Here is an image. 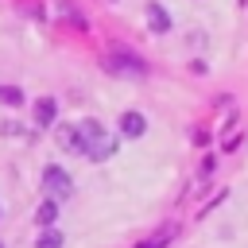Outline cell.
<instances>
[{"mask_svg":"<svg viewBox=\"0 0 248 248\" xmlns=\"http://www.w3.org/2000/svg\"><path fill=\"white\" fill-rule=\"evenodd\" d=\"M43 190H46L54 202H62V198H70L74 182H70V174H66L62 167H46V170H43Z\"/></svg>","mask_w":248,"mask_h":248,"instance_id":"obj_2","label":"cell"},{"mask_svg":"<svg viewBox=\"0 0 248 248\" xmlns=\"http://www.w3.org/2000/svg\"><path fill=\"white\" fill-rule=\"evenodd\" d=\"M147 27L151 31H170V16L163 4H147Z\"/></svg>","mask_w":248,"mask_h":248,"instance_id":"obj_5","label":"cell"},{"mask_svg":"<svg viewBox=\"0 0 248 248\" xmlns=\"http://www.w3.org/2000/svg\"><path fill=\"white\" fill-rule=\"evenodd\" d=\"M35 248H62V232L46 225V229L39 232V240H35Z\"/></svg>","mask_w":248,"mask_h":248,"instance_id":"obj_8","label":"cell"},{"mask_svg":"<svg viewBox=\"0 0 248 248\" xmlns=\"http://www.w3.org/2000/svg\"><path fill=\"white\" fill-rule=\"evenodd\" d=\"M54 116H58L54 97H39V101H35V120H39V124H54Z\"/></svg>","mask_w":248,"mask_h":248,"instance_id":"obj_6","label":"cell"},{"mask_svg":"<svg viewBox=\"0 0 248 248\" xmlns=\"http://www.w3.org/2000/svg\"><path fill=\"white\" fill-rule=\"evenodd\" d=\"M143 128H147L143 112H124V116H120V136L136 140V136H143Z\"/></svg>","mask_w":248,"mask_h":248,"instance_id":"obj_4","label":"cell"},{"mask_svg":"<svg viewBox=\"0 0 248 248\" xmlns=\"http://www.w3.org/2000/svg\"><path fill=\"white\" fill-rule=\"evenodd\" d=\"M0 101H4V105H23V93H19L16 85H4V89H0Z\"/></svg>","mask_w":248,"mask_h":248,"instance_id":"obj_10","label":"cell"},{"mask_svg":"<svg viewBox=\"0 0 248 248\" xmlns=\"http://www.w3.org/2000/svg\"><path fill=\"white\" fill-rule=\"evenodd\" d=\"M78 128V140H81V155L85 159H108L112 151H116V140L105 132V124L101 120H81V124H74Z\"/></svg>","mask_w":248,"mask_h":248,"instance_id":"obj_1","label":"cell"},{"mask_svg":"<svg viewBox=\"0 0 248 248\" xmlns=\"http://www.w3.org/2000/svg\"><path fill=\"white\" fill-rule=\"evenodd\" d=\"M58 205H62V202H54V198H46V202H43V205L35 209V221H39L43 229H46V225H54V217H58Z\"/></svg>","mask_w":248,"mask_h":248,"instance_id":"obj_7","label":"cell"},{"mask_svg":"<svg viewBox=\"0 0 248 248\" xmlns=\"http://www.w3.org/2000/svg\"><path fill=\"white\" fill-rule=\"evenodd\" d=\"M54 140H58V147H62V151H70V155H81V140H78V128H74V124H58Z\"/></svg>","mask_w":248,"mask_h":248,"instance_id":"obj_3","label":"cell"},{"mask_svg":"<svg viewBox=\"0 0 248 248\" xmlns=\"http://www.w3.org/2000/svg\"><path fill=\"white\" fill-rule=\"evenodd\" d=\"M108 66H112V70H132V74H143V66H140V62H136V58H132V54H124V58H120V54H116V58H112V62H108Z\"/></svg>","mask_w":248,"mask_h":248,"instance_id":"obj_9","label":"cell"},{"mask_svg":"<svg viewBox=\"0 0 248 248\" xmlns=\"http://www.w3.org/2000/svg\"><path fill=\"white\" fill-rule=\"evenodd\" d=\"M0 248H4V244H0Z\"/></svg>","mask_w":248,"mask_h":248,"instance_id":"obj_11","label":"cell"}]
</instances>
